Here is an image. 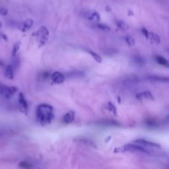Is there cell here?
Wrapping results in <instances>:
<instances>
[{
	"instance_id": "6da1fadb",
	"label": "cell",
	"mask_w": 169,
	"mask_h": 169,
	"mask_svg": "<svg viewBox=\"0 0 169 169\" xmlns=\"http://www.w3.org/2000/svg\"><path fill=\"white\" fill-rule=\"evenodd\" d=\"M36 116L42 125L50 123L53 118L52 106L45 104L39 105L36 109Z\"/></svg>"
},
{
	"instance_id": "7a4b0ae2",
	"label": "cell",
	"mask_w": 169,
	"mask_h": 169,
	"mask_svg": "<svg viewBox=\"0 0 169 169\" xmlns=\"http://www.w3.org/2000/svg\"><path fill=\"white\" fill-rule=\"evenodd\" d=\"M115 153H119V152H126V151H130V152H139V153H147L148 151L143 148L141 146H138L133 144H127L122 146L121 147L116 148L114 151Z\"/></svg>"
},
{
	"instance_id": "3957f363",
	"label": "cell",
	"mask_w": 169,
	"mask_h": 169,
	"mask_svg": "<svg viewBox=\"0 0 169 169\" xmlns=\"http://www.w3.org/2000/svg\"><path fill=\"white\" fill-rule=\"evenodd\" d=\"M18 89L16 87H8L4 84H0V94L6 98H9L17 91Z\"/></svg>"
},
{
	"instance_id": "277c9868",
	"label": "cell",
	"mask_w": 169,
	"mask_h": 169,
	"mask_svg": "<svg viewBox=\"0 0 169 169\" xmlns=\"http://www.w3.org/2000/svg\"><path fill=\"white\" fill-rule=\"evenodd\" d=\"M19 109L21 112L27 114V103L25 100V98L22 93H19Z\"/></svg>"
},
{
	"instance_id": "5b68a950",
	"label": "cell",
	"mask_w": 169,
	"mask_h": 169,
	"mask_svg": "<svg viewBox=\"0 0 169 169\" xmlns=\"http://www.w3.org/2000/svg\"><path fill=\"white\" fill-rule=\"evenodd\" d=\"M84 17L89 20L95 21H99L100 19V17L97 11H88L84 13Z\"/></svg>"
},
{
	"instance_id": "8992f818",
	"label": "cell",
	"mask_w": 169,
	"mask_h": 169,
	"mask_svg": "<svg viewBox=\"0 0 169 169\" xmlns=\"http://www.w3.org/2000/svg\"><path fill=\"white\" fill-rule=\"evenodd\" d=\"M51 79L55 83L59 84L64 82L65 80V77L62 74H61L60 72H54L52 75Z\"/></svg>"
},
{
	"instance_id": "52a82bcc",
	"label": "cell",
	"mask_w": 169,
	"mask_h": 169,
	"mask_svg": "<svg viewBox=\"0 0 169 169\" xmlns=\"http://www.w3.org/2000/svg\"><path fill=\"white\" fill-rule=\"evenodd\" d=\"M32 25H33V21L32 19H27V20L24 21L23 22H22L20 25V26L19 27V29L22 30V32H25L29 29H30L32 26Z\"/></svg>"
},
{
	"instance_id": "ba28073f",
	"label": "cell",
	"mask_w": 169,
	"mask_h": 169,
	"mask_svg": "<svg viewBox=\"0 0 169 169\" xmlns=\"http://www.w3.org/2000/svg\"><path fill=\"white\" fill-rule=\"evenodd\" d=\"M135 143H138V144H141V145H143L145 146H149V147H155V148H160V145L159 144H157L156 143H153V142H147L145 139H137L134 141Z\"/></svg>"
},
{
	"instance_id": "9c48e42d",
	"label": "cell",
	"mask_w": 169,
	"mask_h": 169,
	"mask_svg": "<svg viewBox=\"0 0 169 169\" xmlns=\"http://www.w3.org/2000/svg\"><path fill=\"white\" fill-rule=\"evenodd\" d=\"M136 98L139 100H142L143 98H147V99H151L153 100V97L150 92L145 91L143 92H141V93H138L136 95Z\"/></svg>"
},
{
	"instance_id": "30bf717a",
	"label": "cell",
	"mask_w": 169,
	"mask_h": 169,
	"mask_svg": "<svg viewBox=\"0 0 169 169\" xmlns=\"http://www.w3.org/2000/svg\"><path fill=\"white\" fill-rule=\"evenodd\" d=\"M75 116V112L73 111H70L68 113H67L65 116L64 117V122L66 124H69L72 122L74 120Z\"/></svg>"
},
{
	"instance_id": "8fae6325",
	"label": "cell",
	"mask_w": 169,
	"mask_h": 169,
	"mask_svg": "<svg viewBox=\"0 0 169 169\" xmlns=\"http://www.w3.org/2000/svg\"><path fill=\"white\" fill-rule=\"evenodd\" d=\"M5 77H6L7 79H9L13 80L14 78V72H13V67L11 66H8L6 67V69H5Z\"/></svg>"
},
{
	"instance_id": "7c38bea8",
	"label": "cell",
	"mask_w": 169,
	"mask_h": 169,
	"mask_svg": "<svg viewBox=\"0 0 169 169\" xmlns=\"http://www.w3.org/2000/svg\"><path fill=\"white\" fill-rule=\"evenodd\" d=\"M100 124L106 126H120V124L115 120H105L100 121Z\"/></svg>"
},
{
	"instance_id": "4fadbf2b",
	"label": "cell",
	"mask_w": 169,
	"mask_h": 169,
	"mask_svg": "<svg viewBox=\"0 0 169 169\" xmlns=\"http://www.w3.org/2000/svg\"><path fill=\"white\" fill-rule=\"evenodd\" d=\"M155 60L157 61V62L159 64L162 65V66H164L166 67L168 66V61L166 60L164 57H162V56H156Z\"/></svg>"
},
{
	"instance_id": "5bb4252c",
	"label": "cell",
	"mask_w": 169,
	"mask_h": 169,
	"mask_svg": "<svg viewBox=\"0 0 169 169\" xmlns=\"http://www.w3.org/2000/svg\"><path fill=\"white\" fill-rule=\"evenodd\" d=\"M149 79L152 81H161V82L167 83L168 81V77H158V76H149L148 77Z\"/></svg>"
},
{
	"instance_id": "9a60e30c",
	"label": "cell",
	"mask_w": 169,
	"mask_h": 169,
	"mask_svg": "<svg viewBox=\"0 0 169 169\" xmlns=\"http://www.w3.org/2000/svg\"><path fill=\"white\" fill-rule=\"evenodd\" d=\"M148 38H150L152 42H155V43L158 44L160 42V38L159 36L156 35V34L153 32H149V37Z\"/></svg>"
},
{
	"instance_id": "2e32d148",
	"label": "cell",
	"mask_w": 169,
	"mask_h": 169,
	"mask_svg": "<svg viewBox=\"0 0 169 169\" xmlns=\"http://www.w3.org/2000/svg\"><path fill=\"white\" fill-rule=\"evenodd\" d=\"M116 23L117 25V26L119 27L120 29L124 30H127L129 29V26L127 24H126L124 22H123L122 21H117L116 22Z\"/></svg>"
},
{
	"instance_id": "e0dca14e",
	"label": "cell",
	"mask_w": 169,
	"mask_h": 169,
	"mask_svg": "<svg viewBox=\"0 0 169 169\" xmlns=\"http://www.w3.org/2000/svg\"><path fill=\"white\" fill-rule=\"evenodd\" d=\"M88 52L92 56V58H93L95 60L97 61V62L101 63V61H102V59H101L100 56H98L97 53H96L94 52L91 51V50H88Z\"/></svg>"
},
{
	"instance_id": "ac0fdd59",
	"label": "cell",
	"mask_w": 169,
	"mask_h": 169,
	"mask_svg": "<svg viewBox=\"0 0 169 169\" xmlns=\"http://www.w3.org/2000/svg\"><path fill=\"white\" fill-rule=\"evenodd\" d=\"M97 27L98 29L104 30V31H110V29L108 25H106L105 24H98L97 25Z\"/></svg>"
},
{
	"instance_id": "d6986e66",
	"label": "cell",
	"mask_w": 169,
	"mask_h": 169,
	"mask_svg": "<svg viewBox=\"0 0 169 169\" xmlns=\"http://www.w3.org/2000/svg\"><path fill=\"white\" fill-rule=\"evenodd\" d=\"M125 39H126V41L127 43H128V44L129 45V46H134L135 45V40H134V39L131 37V36H126L125 37Z\"/></svg>"
},
{
	"instance_id": "ffe728a7",
	"label": "cell",
	"mask_w": 169,
	"mask_h": 169,
	"mask_svg": "<svg viewBox=\"0 0 169 169\" xmlns=\"http://www.w3.org/2000/svg\"><path fill=\"white\" fill-rule=\"evenodd\" d=\"M108 108L110 111L113 112L114 114H116V108L113 104H112L111 103H109L108 105Z\"/></svg>"
},
{
	"instance_id": "44dd1931",
	"label": "cell",
	"mask_w": 169,
	"mask_h": 169,
	"mask_svg": "<svg viewBox=\"0 0 169 169\" xmlns=\"http://www.w3.org/2000/svg\"><path fill=\"white\" fill-rule=\"evenodd\" d=\"M19 49V44H15V45H14L13 48V50H12V53H11V55H12V56H15L16 53H17V52H18Z\"/></svg>"
},
{
	"instance_id": "7402d4cb",
	"label": "cell",
	"mask_w": 169,
	"mask_h": 169,
	"mask_svg": "<svg viewBox=\"0 0 169 169\" xmlns=\"http://www.w3.org/2000/svg\"><path fill=\"white\" fill-rule=\"evenodd\" d=\"M8 13V10L5 7H0V15L5 16Z\"/></svg>"
},
{
	"instance_id": "603a6c76",
	"label": "cell",
	"mask_w": 169,
	"mask_h": 169,
	"mask_svg": "<svg viewBox=\"0 0 169 169\" xmlns=\"http://www.w3.org/2000/svg\"><path fill=\"white\" fill-rule=\"evenodd\" d=\"M134 60H135V63L138 64V65H142L143 64V60L142 58H139V57H138V56H137V57H136L134 58Z\"/></svg>"
},
{
	"instance_id": "cb8c5ba5",
	"label": "cell",
	"mask_w": 169,
	"mask_h": 169,
	"mask_svg": "<svg viewBox=\"0 0 169 169\" xmlns=\"http://www.w3.org/2000/svg\"><path fill=\"white\" fill-rule=\"evenodd\" d=\"M22 168H29L31 167V165H30L29 163L28 162H22L20 163V165H19Z\"/></svg>"
},
{
	"instance_id": "d4e9b609",
	"label": "cell",
	"mask_w": 169,
	"mask_h": 169,
	"mask_svg": "<svg viewBox=\"0 0 169 169\" xmlns=\"http://www.w3.org/2000/svg\"><path fill=\"white\" fill-rule=\"evenodd\" d=\"M142 33L145 36H146V38H148L149 37V32H148V30L147 29H145V28H143V29H142Z\"/></svg>"
},
{
	"instance_id": "484cf974",
	"label": "cell",
	"mask_w": 169,
	"mask_h": 169,
	"mask_svg": "<svg viewBox=\"0 0 169 169\" xmlns=\"http://www.w3.org/2000/svg\"><path fill=\"white\" fill-rule=\"evenodd\" d=\"M4 62L0 60V67H4Z\"/></svg>"
},
{
	"instance_id": "4316f807",
	"label": "cell",
	"mask_w": 169,
	"mask_h": 169,
	"mask_svg": "<svg viewBox=\"0 0 169 169\" xmlns=\"http://www.w3.org/2000/svg\"><path fill=\"white\" fill-rule=\"evenodd\" d=\"M2 38H4L5 40H7V36H5V35H2Z\"/></svg>"
},
{
	"instance_id": "83f0119b",
	"label": "cell",
	"mask_w": 169,
	"mask_h": 169,
	"mask_svg": "<svg viewBox=\"0 0 169 169\" xmlns=\"http://www.w3.org/2000/svg\"><path fill=\"white\" fill-rule=\"evenodd\" d=\"M108 137V139H107L106 140L105 139V142H109V140L111 139V137H110V136H109V137Z\"/></svg>"
},
{
	"instance_id": "f1b7e54d",
	"label": "cell",
	"mask_w": 169,
	"mask_h": 169,
	"mask_svg": "<svg viewBox=\"0 0 169 169\" xmlns=\"http://www.w3.org/2000/svg\"><path fill=\"white\" fill-rule=\"evenodd\" d=\"M1 26H2V23H1V22L0 21V28L1 27Z\"/></svg>"
}]
</instances>
